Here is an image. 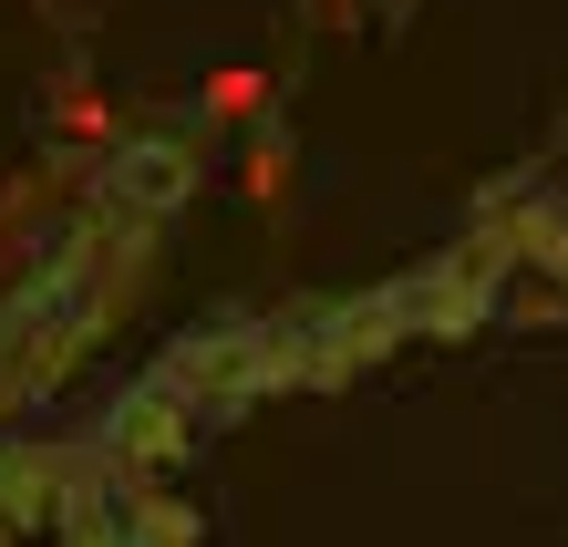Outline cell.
I'll use <instances>...</instances> for the list:
<instances>
[{"label":"cell","instance_id":"6da1fadb","mask_svg":"<svg viewBox=\"0 0 568 547\" xmlns=\"http://www.w3.org/2000/svg\"><path fill=\"white\" fill-rule=\"evenodd\" d=\"M258 93H270V73H258V62H227V73L207 83V114H248Z\"/></svg>","mask_w":568,"mask_h":547}]
</instances>
